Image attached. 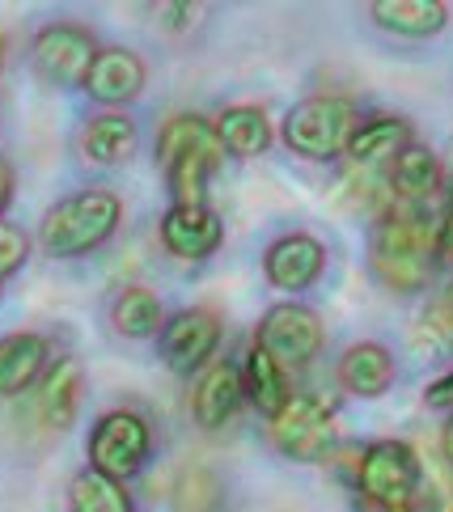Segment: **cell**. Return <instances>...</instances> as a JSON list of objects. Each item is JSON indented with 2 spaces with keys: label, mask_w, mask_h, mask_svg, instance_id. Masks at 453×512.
<instances>
[{
  "label": "cell",
  "mask_w": 453,
  "mask_h": 512,
  "mask_svg": "<svg viewBox=\"0 0 453 512\" xmlns=\"http://www.w3.org/2000/svg\"><path fill=\"white\" fill-rule=\"evenodd\" d=\"M437 237L441 221H432L428 204H394L377 216L369 267L390 292H420L437 271Z\"/></svg>",
  "instance_id": "obj_1"
},
{
  "label": "cell",
  "mask_w": 453,
  "mask_h": 512,
  "mask_svg": "<svg viewBox=\"0 0 453 512\" xmlns=\"http://www.w3.org/2000/svg\"><path fill=\"white\" fill-rule=\"evenodd\" d=\"M119 221H123L119 195L106 187H89V191L60 199V204L43 216L39 246L51 259H81V254L98 250L102 242H111Z\"/></svg>",
  "instance_id": "obj_2"
},
{
  "label": "cell",
  "mask_w": 453,
  "mask_h": 512,
  "mask_svg": "<svg viewBox=\"0 0 453 512\" xmlns=\"http://www.w3.org/2000/svg\"><path fill=\"white\" fill-rule=\"evenodd\" d=\"M360 127L356 102L322 94V98H305L293 111L284 115L280 136L288 144V153H297L305 161H335L348 153V144Z\"/></svg>",
  "instance_id": "obj_3"
},
{
  "label": "cell",
  "mask_w": 453,
  "mask_h": 512,
  "mask_svg": "<svg viewBox=\"0 0 453 512\" xmlns=\"http://www.w3.org/2000/svg\"><path fill=\"white\" fill-rule=\"evenodd\" d=\"M153 445H157V436H153L149 415H140L132 407H115L98 419L94 432H89V445H85L89 470H98L115 483H128L149 466Z\"/></svg>",
  "instance_id": "obj_4"
},
{
  "label": "cell",
  "mask_w": 453,
  "mask_h": 512,
  "mask_svg": "<svg viewBox=\"0 0 453 512\" xmlns=\"http://www.w3.org/2000/svg\"><path fill=\"white\" fill-rule=\"evenodd\" d=\"M420 457L407 441H373L360 449L356 487L377 512H398L420 500Z\"/></svg>",
  "instance_id": "obj_5"
},
{
  "label": "cell",
  "mask_w": 453,
  "mask_h": 512,
  "mask_svg": "<svg viewBox=\"0 0 453 512\" xmlns=\"http://www.w3.org/2000/svg\"><path fill=\"white\" fill-rule=\"evenodd\" d=\"M267 436L284 457L293 462H322L335 449V402H326L322 394H293L288 407L267 419Z\"/></svg>",
  "instance_id": "obj_6"
},
{
  "label": "cell",
  "mask_w": 453,
  "mask_h": 512,
  "mask_svg": "<svg viewBox=\"0 0 453 512\" xmlns=\"http://www.w3.org/2000/svg\"><path fill=\"white\" fill-rule=\"evenodd\" d=\"M255 343L276 364H284V369H310L326 347V326L310 305L284 301V305H271L263 314Z\"/></svg>",
  "instance_id": "obj_7"
},
{
  "label": "cell",
  "mask_w": 453,
  "mask_h": 512,
  "mask_svg": "<svg viewBox=\"0 0 453 512\" xmlns=\"http://www.w3.org/2000/svg\"><path fill=\"white\" fill-rule=\"evenodd\" d=\"M98 56V43H94V30L77 26V22H51L34 34L30 43V64L34 72L47 81V85H85V72Z\"/></svg>",
  "instance_id": "obj_8"
},
{
  "label": "cell",
  "mask_w": 453,
  "mask_h": 512,
  "mask_svg": "<svg viewBox=\"0 0 453 512\" xmlns=\"http://www.w3.org/2000/svg\"><path fill=\"white\" fill-rule=\"evenodd\" d=\"M157 347H161V360H166L174 373L204 369L216 356V347H221V318L208 314V309H178V314L166 318V326H161Z\"/></svg>",
  "instance_id": "obj_9"
},
{
  "label": "cell",
  "mask_w": 453,
  "mask_h": 512,
  "mask_svg": "<svg viewBox=\"0 0 453 512\" xmlns=\"http://www.w3.org/2000/svg\"><path fill=\"white\" fill-rule=\"evenodd\" d=\"M225 242V225L208 204H174L161 216V246L183 263H204Z\"/></svg>",
  "instance_id": "obj_10"
},
{
  "label": "cell",
  "mask_w": 453,
  "mask_h": 512,
  "mask_svg": "<svg viewBox=\"0 0 453 512\" xmlns=\"http://www.w3.org/2000/svg\"><path fill=\"white\" fill-rule=\"evenodd\" d=\"M144 81H149V72H144V60L132 47H98V56L89 64L81 89L94 102L115 111V106H128L144 94Z\"/></svg>",
  "instance_id": "obj_11"
},
{
  "label": "cell",
  "mask_w": 453,
  "mask_h": 512,
  "mask_svg": "<svg viewBox=\"0 0 453 512\" xmlns=\"http://www.w3.org/2000/svg\"><path fill=\"white\" fill-rule=\"evenodd\" d=\"M326 267V246L310 233H284L263 254V276L280 292H305Z\"/></svg>",
  "instance_id": "obj_12"
},
{
  "label": "cell",
  "mask_w": 453,
  "mask_h": 512,
  "mask_svg": "<svg viewBox=\"0 0 453 512\" xmlns=\"http://www.w3.org/2000/svg\"><path fill=\"white\" fill-rule=\"evenodd\" d=\"M246 402V390H242V369L233 360H216L199 373L195 390H191V419L204 432H221L238 407Z\"/></svg>",
  "instance_id": "obj_13"
},
{
  "label": "cell",
  "mask_w": 453,
  "mask_h": 512,
  "mask_svg": "<svg viewBox=\"0 0 453 512\" xmlns=\"http://www.w3.org/2000/svg\"><path fill=\"white\" fill-rule=\"evenodd\" d=\"M81 394H85V369L77 356H56L51 369L43 373L39 390H34V415L47 432H64L72 428V419L81 411Z\"/></svg>",
  "instance_id": "obj_14"
},
{
  "label": "cell",
  "mask_w": 453,
  "mask_h": 512,
  "mask_svg": "<svg viewBox=\"0 0 453 512\" xmlns=\"http://www.w3.org/2000/svg\"><path fill=\"white\" fill-rule=\"evenodd\" d=\"M51 369V339L34 331H17L0 339V398H17L39 386Z\"/></svg>",
  "instance_id": "obj_15"
},
{
  "label": "cell",
  "mask_w": 453,
  "mask_h": 512,
  "mask_svg": "<svg viewBox=\"0 0 453 512\" xmlns=\"http://www.w3.org/2000/svg\"><path fill=\"white\" fill-rule=\"evenodd\" d=\"M445 170H441V157L428 149V144H407L403 153L390 161V191L398 204H428L432 195L441 191Z\"/></svg>",
  "instance_id": "obj_16"
},
{
  "label": "cell",
  "mask_w": 453,
  "mask_h": 512,
  "mask_svg": "<svg viewBox=\"0 0 453 512\" xmlns=\"http://www.w3.org/2000/svg\"><path fill=\"white\" fill-rule=\"evenodd\" d=\"M369 17L377 30L394 34V39H432L449 22V9L441 0H377L369 5Z\"/></svg>",
  "instance_id": "obj_17"
},
{
  "label": "cell",
  "mask_w": 453,
  "mask_h": 512,
  "mask_svg": "<svg viewBox=\"0 0 453 512\" xmlns=\"http://www.w3.org/2000/svg\"><path fill=\"white\" fill-rule=\"evenodd\" d=\"M339 386L356 398H382L394 386V356L382 343H352L339 360Z\"/></svg>",
  "instance_id": "obj_18"
},
{
  "label": "cell",
  "mask_w": 453,
  "mask_h": 512,
  "mask_svg": "<svg viewBox=\"0 0 453 512\" xmlns=\"http://www.w3.org/2000/svg\"><path fill=\"white\" fill-rule=\"evenodd\" d=\"M242 390H246L250 407H255L259 415H267V419H276L288 407V398H293V386H288V369L271 360L259 343L250 347L246 360H242Z\"/></svg>",
  "instance_id": "obj_19"
},
{
  "label": "cell",
  "mask_w": 453,
  "mask_h": 512,
  "mask_svg": "<svg viewBox=\"0 0 453 512\" xmlns=\"http://www.w3.org/2000/svg\"><path fill=\"white\" fill-rule=\"evenodd\" d=\"M136 119H128L123 111H102L85 123L81 132V153L94 161V166H119V161H128L136 153Z\"/></svg>",
  "instance_id": "obj_20"
},
{
  "label": "cell",
  "mask_w": 453,
  "mask_h": 512,
  "mask_svg": "<svg viewBox=\"0 0 453 512\" xmlns=\"http://www.w3.org/2000/svg\"><path fill=\"white\" fill-rule=\"evenodd\" d=\"M221 140L208 136V140H199L195 149L187 153H178L170 166H161L170 178V191H174V204H204V191H208V178L216 174V166H221Z\"/></svg>",
  "instance_id": "obj_21"
},
{
  "label": "cell",
  "mask_w": 453,
  "mask_h": 512,
  "mask_svg": "<svg viewBox=\"0 0 453 512\" xmlns=\"http://www.w3.org/2000/svg\"><path fill=\"white\" fill-rule=\"evenodd\" d=\"M411 144V123L398 119V115H373V119H360L356 136L348 144V157L352 166H377V161H394Z\"/></svg>",
  "instance_id": "obj_22"
},
{
  "label": "cell",
  "mask_w": 453,
  "mask_h": 512,
  "mask_svg": "<svg viewBox=\"0 0 453 512\" xmlns=\"http://www.w3.org/2000/svg\"><path fill=\"white\" fill-rule=\"evenodd\" d=\"M216 140H221V149L238 161H250L267 153L271 144V123L259 106H225L221 115H216Z\"/></svg>",
  "instance_id": "obj_23"
},
{
  "label": "cell",
  "mask_w": 453,
  "mask_h": 512,
  "mask_svg": "<svg viewBox=\"0 0 453 512\" xmlns=\"http://www.w3.org/2000/svg\"><path fill=\"white\" fill-rule=\"evenodd\" d=\"M111 326L123 339H157L161 326H166V309H161L157 292L128 284V288H119L111 301Z\"/></svg>",
  "instance_id": "obj_24"
},
{
  "label": "cell",
  "mask_w": 453,
  "mask_h": 512,
  "mask_svg": "<svg viewBox=\"0 0 453 512\" xmlns=\"http://www.w3.org/2000/svg\"><path fill=\"white\" fill-rule=\"evenodd\" d=\"M68 512H136L128 483H115L98 470H81L68 483Z\"/></svg>",
  "instance_id": "obj_25"
},
{
  "label": "cell",
  "mask_w": 453,
  "mask_h": 512,
  "mask_svg": "<svg viewBox=\"0 0 453 512\" xmlns=\"http://www.w3.org/2000/svg\"><path fill=\"white\" fill-rule=\"evenodd\" d=\"M225 487L208 466H191L174 483V512H221Z\"/></svg>",
  "instance_id": "obj_26"
},
{
  "label": "cell",
  "mask_w": 453,
  "mask_h": 512,
  "mask_svg": "<svg viewBox=\"0 0 453 512\" xmlns=\"http://www.w3.org/2000/svg\"><path fill=\"white\" fill-rule=\"evenodd\" d=\"M208 136H216V127L204 115H174V119H166L161 123V132H157V149H153L157 166H170L178 153L195 149V144L208 140Z\"/></svg>",
  "instance_id": "obj_27"
},
{
  "label": "cell",
  "mask_w": 453,
  "mask_h": 512,
  "mask_svg": "<svg viewBox=\"0 0 453 512\" xmlns=\"http://www.w3.org/2000/svg\"><path fill=\"white\" fill-rule=\"evenodd\" d=\"M26 259H30V237L0 216V280L17 276L26 267Z\"/></svg>",
  "instance_id": "obj_28"
},
{
  "label": "cell",
  "mask_w": 453,
  "mask_h": 512,
  "mask_svg": "<svg viewBox=\"0 0 453 512\" xmlns=\"http://www.w3.org/2000/svg\"><path fill=\"white\" fill-rule=\"evenodd\" d=\"M424 402L432 411H453V369L445 373V377H437L432 386L424 390Z\"/></svg>",
  "instance_id": "obj_29"
},
{
  "label": "cell",
  "mask_w": 453,
  "mask_h": 512,
  "mask_svg": "<svg viewBox=\"0 0 453 512\" xmlns=\"http://www.w3.org/2000/svg\"><path fill=\"white\" fill-rule=\"evenodd\" d=\"M437 259L453 267V187L445 199V212H441V237H437Z\"/></svg>",
  "instance_id": "obj_30"
},
{
  "label": "cell",
  "mask_w": 453,
  "mask_h": 512,
  "mask_svg": "<svg viewBox=\"0 0 453 512\" xmlns=\"http://www.w3.org/2000/svg\"><path fill=\"white\" fill-rule=\"evenodd\" d=\"M195 13H199L195 5H157V17H166L170 30H187L191 26L187 17H195Z\"/></svg>",
  "instance_id": "obj_31"
},
{
  "label": "cell",
  "mask_w": 453,
  "mask_h": 512,
  "mask_svg": "<svg viewBox=\"0 0 453 512\" xmlns=\"http://www.w3.org/2000/svg\"><path fill=\"white\" fill-rule=\"evenodd\" d=\"M9 199H13V170H9V161H0V212H5Z\"/></svg>",
  "instance_id": "obj_32"
},
{
  "label": "cell",
  "mask_w": 453,
  "mask_h": 512,
  "mask_svg": "<svg viewBox=\"0 0 453 512\" xmlns=\"http://www.w3.org/2000/svg\"><path fill=\"white\" fill-rule=\"evenodd\" d=\"M441 445H445V457L453 462V415H449V424H445V436H441Z\"/></svg>",
  "instance_id": "obj_33"
},
{
  "label": "cell",
  "mask_w": 453,
  "mask_h": 512,
  "mask_svg": "<svg viewBox=\"0 0 453 512\" xmlns=\"http://www.w3.org/2000/svg\"><path fill=\"white\" fill-rule=\"evenodd\" d=\"M5 51H9V34H5V26H0V68H5Z\"/></svg>",
  "instance_id": "obj_34"
}]
</instances>
